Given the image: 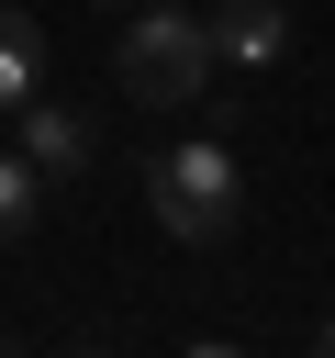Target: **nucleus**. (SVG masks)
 Returning a JSON list of instances; mask_svg holds the SVG:
<instances>
[{"instance_id": "f257e3e1", "label": "nucleus", "mask_w": 335, "mask_h": 358, "mask_svg": "<svg viewBox=\"0 0 335 358\" xmlns=\"http://www.w3.org/2000/svg\"><path fill=\"white\" fill-rule=\"evenodd\" d=\"M212 34H201V11L190 0H145L134 22H123V45H112V78H123V101H156V112H179V101H201L212 90Z\"/></svg>"}, {"instance_id": "20e7f679", "label": "nucleus", "mask_w": 335, "mask_h": 358, "mask_svg": "<svg viewBox=\"0 0 335 358\" xmlns=\"http://www.w3.org/2000/svg\"><path fill=\"white\" fill-rule=\"evenodd\" d=\"M201 34H212V56H223V67H268V56L290 45V11H279V0H212V11H201Z\"/></svg>"}, {"instance_id": "7ed1b4c3", "label": "nucleus", "mask_w": 335, "mask_h": 358, "mask_svg": "<svg viewBox=\"0 0 335 358\" xmlns=\"http://www.w3.org/2000/svg\"><path fill=\"white\" fill-rule=\"evenodd\" d=\"M11 145H22V157L45 168V190H56V179H78V168H89V145H100V134H89V112H78V101H45V90H34V101L11 112Z\"/></svg>"}, {"instance_id": "423d86ee", "label": "nucleus", "mask_w": 335, "mask_h": 358, "mask_svg": "<svg viewBox=\"0 0 335 358\" xmlns=\"http://www.w3.org/2000/svg\"><path fill=\"white\" fill-rule=\"evenodd\" d=\"M34 213H45V168H34L22 145H0V246L34 235Z\"/></svg>"}, {"instance_id": "39448f33", "label": "nucleus", "mask_w": 335, "mask_h": 358, "mask_svg": "<svg viewBox=\"0 0 335 358\" xmlns=\"http://www.w3.org/2000/svg\"><path fill=\"white\" fill-rule=\"evenodd\" d=\"M34 90H45V22L22 0H0V112H22Z\"/></svg>"}, {"instance_id": "6e6552de", "label": "nucleus", "mask_w": 335, "mask_h": 358, "mask_svg": "<svg viewBox=\"0 0 335 358\" xmlns=\"http://www.w3.org/2000/svg\"><path fill=\"white\" fill-rule=\"evenodd\" d=\"M190 358H234V347H190Z\"/></svg>"}, {"instance_id": "9d476101", "label": "nucleus", "mask_w": 335, "mask_h": 358, "mask_svg": "<svg viewBox=\"0 0 335 358\" xmlns=\"http://www.w3.org/2000/svg\"><path fill=\"white\" fill-rule=\"evenodd\" d=\"M0 358H22V347H11V336H0Z\"/></svg>"}, {"instance_id": "1a4fd4ad", "label": "nucleus", "mask_w": 335, "mask_h": 358, "mask_svg": "<svg viewBox=\"0 0 335 358\" xmlns=\"http://www.w3.org/2000/svg\"><path fill=\"white\" fill-rule=\"evenodd\" d=\"M89 11H123V0H89Z\"/></svg>"}, {"instance_id": "f03ea898", "label": "nucleus", "mask_w": 335, "mask_h": 358, "mask_svg": "<svg viewBox=\"0 0 335 358\" xmlns=\"http://www.w3.org/2000/svg\"><path fill=\"white\" fill-rule=\"evenodd\" d=\"M145 201H156V224H168L179 246H223V235H234V213H246V168H234V145L179 134V145L145 168Z\"/></svg>"}, {"instance_id": "0eeeda50", "label": "nucleus", "mask_w": 335, "mask_h": 358, "mask_svg": "<svg viewBox=\"0 0 335 358\" xmlns=\"http://www.w3.org/2000/svg\"><path fill=\"white\" fill-rule=\"evenodd\" d=\"M313 358H335V324H324V336H313Z\"/></svg>"}]
</instances>
